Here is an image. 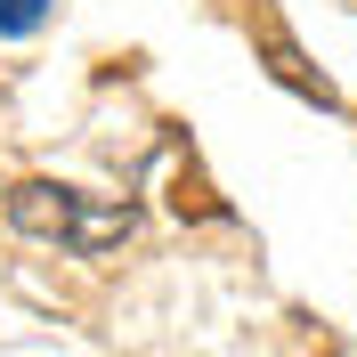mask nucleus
<instances>
[{"instance_id": "nucleus-1", "label": "nucleus", "mask_w": 357, "mask_h": 357, "mask_svg": "<svg viewBox=\"0 0 357 357\" xmlns=\"http://www.w3.org/2000/svg\"><path fill=\"white\" fill-rule=\"evenodd\" d=\"M8 220H17L24 236L57 244V252L98 260V252H114L138 227V211L130 203H106V195H82V187H57V178H24L17 195H8Z\"/></svg>"}, {"instance_id": "nucleus-2", "label": "nucleus", "mask_w": 357, "mask_h": 357, "mask_svg": "<svg viewBox=\"0 0 357 357\" xmlns=\"http://www.w3.org/2000/svg\"><path fill=\"white\" fill-rule=\"evenodd\" d=\"M41 17H49V0H0V33H8V41L41 33Z\"/></svg>"}]
</instances>
